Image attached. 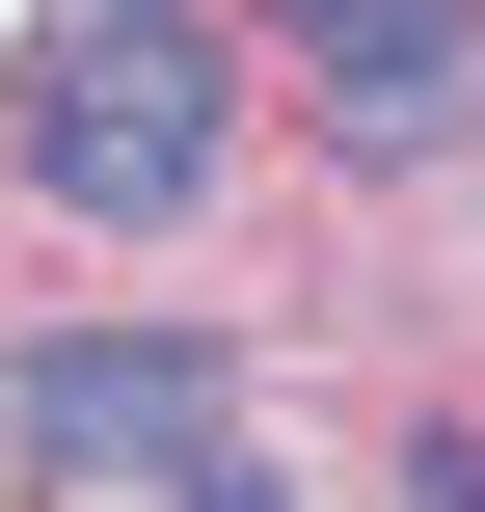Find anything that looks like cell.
<instances>
[{
    "mask_svg": "<svg viewBox=\"0 0 485 512\" xmlns=\"http://www.w3.org/2000/svg\"><path fill=\"white\" fill-rule=\"evenodd\" d=\"M216 405H243V378H216L189 324H81V351H27V378H0V432H27L54 486H189V459H216Z\"/></svg>",
    "mask_w": 485,
    "mask_h": 512,
    "instance_id": "7a4b0ae2",
    "label": "cell"
},
{
    "mask_svg": "<svg viewBox=\"0 0 485 512\" xmlns=\"http://www.w3.org/2000/svg\"><path fill=\"white\" fill-rule=\"evenodd\" d=\"M432 512H485V432H432Z\"/></svg>",
    "mask_w": 485,
    "mask_h": 512,
    "instance_id": "5b68a950",
    "label": "cell"
},
{
    "mask_svg": "<svg viewBox=\"0 0 485 512\" xmlns=\"http://www.w3.org/2000/svg\"><path fill=\"white\" fill-rule=\"evenodd\" d=\"M162 512H270V486H243V459H189V486H162Z\"/></svg>",
    "mask_w": 485,
    "mask_h": 512,
    "instance_id": "277c9868",
    "label": "cell"
},
{
    "mask_svg": "<svg viewBox=\"0 0 485 512\" xmlns=\"http://www.w3.org/2000/svg\"><path fill=\"white\" fill-rule=\"evenodd\" d=\"M297 54H324V108H351V135H432V108H459V54H485V0H297Z\"/></svg>",
    "mask_w": 485,
    "mask_h": 512,
    "instance_id": "3957f363",
    "label": "cell"
},
{
    "mask_svg": "<svg viewBox=\"0 0 485 512\" xmlns=\"http://www.w3.org/2000/svg\"><path fill=\"white\" fill-rule=\"evenodd\" d=\"M27 189H54V216H189V189H216V54H189L162 0H81L54 81H27Z\"/></svg>",
    "mask_w": 485,
    "mask_h": 512,
    "instance_id": "6da1fadb",
    "label": "cell"
}]
</instances>
